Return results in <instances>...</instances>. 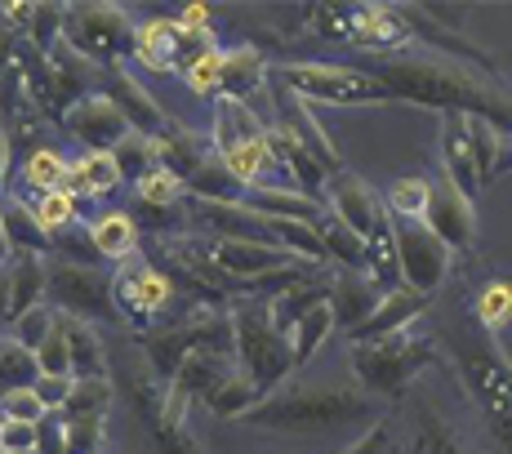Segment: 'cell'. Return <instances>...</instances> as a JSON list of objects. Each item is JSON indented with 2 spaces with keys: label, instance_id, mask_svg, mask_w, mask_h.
I'll list each match as a JSON object with an SVG mask.
<instances>
[{
  "label": "cell",
  "instance_id": "1",
  "mask_svg": "<svg viewBox=\"0 0 512 454\" xmlns=\"http://www.w3.org/2000/svg\"><path fill=\"white\" fill-rule=\"evenodd\" d=\"M370 72L388 90L392 103L432 107V112H464L477 121L495 125L512 138V90L499 85V76L477 72L468 63L441 54H392L370 58Z\"/></svg>",
  "mask_w": 512,
  "mask_h": 454
},
{
  "label": "cell",
  "instance_id": "2",
  "mask_svg": "<svg viewBox=\"0 0 512 454\" xmlns=\"http://www.w3.org/2000/svg\"><path fill=\"white\" fill-rule=\"evenodd\" d=\"M374 419H379V401L370 392L312 383V388H281L272 397H263L241 423L263 432H339Z\"/></svg>",
  "mask_w": 512,
  "mask_h": 454
},
{
  "label": "cell",
  "instance_id": "3",
  "mask_svg": "<svg viewBox=\"0 0 512 454\" xmlns=\"http://www.w3.org/2000/svg\"><path fill=\"white\" fill-rule=\"evenodd\" d=\"M232 361L250 379V388L259 392V401L281 392L299 374L290 334L277 330V321L268 317V308L259 299L232 303Z\"/></svg>",
  "mask_w": 512,
  "mask_h": 454
},
{
  "label": "cell",
  "instance_id": "4",
  "mask_svg": "<svg viewBox=\"0 0 512 454\" xmlns=\"http://www.w3.org/2000/svg\"><path fill=\"white\" fill-rule=\"evenodd\" d=\"M441 361V343L432 334L401 330L388 339L374 343H352V374H357V388L370 392L374 401H397L415 388V379L423 370Z\"/></svg>",
  "mask_w": 512,
  "mask_h": 454
},
{
  "label": "cell",
  "instance_id": "5",
  "mask_svg": "<svg viewBox=\"0 0 512 454\" xmlns=\"http://www.w3.org/2000/svg\"><path fill=\"white\" fill-rule=\"evenodd\" d=\"M512 165V138L464 112L441 116V174L464 196H477Z\"/></svg>",
  "mask_w": 512,
  "mask_h": 454
},
{
  "label": "cell",
  "instance_id": "6",
  "mask_svg": "<svg viewBox=\"0 0 512 454\" xmlns=\"http://www.w3.org/2000/svg\"><path fill=\"white\" fill-rule=\"evenodd\" d=\"M303 27L321 41L366 49L370 58L410 54V45H415V32L397 5H308Z\"/></svg>",
  "mask_w": 512,
  "mask_h": 454
},
{
  "label": "cell",
  "instance_id": "7",
  "mask_svg": "<svg viewBox=\"0 0 512 454\" xmlns=\"http://www.w3.org/2000/svg\"><path fill=\"white\" fill-rule=\"evenodd\" d=\"M121 388L161 454H205L201 441L192 437V423H187L192 401L179 397L143 357H130V365L121 370Z\"/></svg>",
  "mask_w": 512,
  "mask_h": 454
},
{
  "label": "cell",
  "instance_id": "8",
  "mask_svg": "<svg viewBox=\"0 0 512 454\" xmlns=\"http://www.w3.org/2000/svg\"><path fill=\"white\" fill-rule=\"evenodd\" d=\"M272 81L303 103H330V107H370V103H392L388 90L370 67H348V63H281L272 67Z\"/></svg>",
  "mask_w": 512,
  "mask_h": 454
},
{
  "label": "cell",
  "instance_id": "9",
  "mask_svg": "<svg viewBox=\"0 0 512 454\" xmlns=\"http://www.w3.org/2000/svg\"><path fill=\"white\" fill-rule=\"evenodd\" d=\"M45 303L58 317H72L85 325H125L116 308V285L112 272L90 268V263H63L49 259V281H45Z\"/></svg>",
  "mask_w": 512,
  "mask_h": 454
},
{
  "label": "cell",
  "instance_id": "10",
  "mask_svg": "<svg viewBox=\"0 0 512 454\" xmlns=\"http://www.w3.org/2000/svg\"><path fill=\"white\" fill-rule=\"evenodd\" d=\"M139 23L121 5H72L63 18V41L81 58H90L98 72L121 67L134 54Z\"/></svg>",
  "mask_w": 512,
  "mask_h": 454
},
{
  "label": "cell",
  "instance_id": "11",
  "mask_svg": "<svg viewBox=\"0 0 512 454\" xmlns=\"http://www.w3.org/2000/svg\"><path fill=\"white\" fill-rule=\"evenodd\" d=\"M112 285H116V308H121V321L134 325V334L152 330L165 312L174 308L179 290L170 285V276L156 268L152 259H130L112 272Z\"/></svg>",
  "mask_w": 512,
  "mask_h": 454
},
{
  "label": "cell",
  "instance_id": "12",
  "mask_svg": "<svg viewBox=\"0 0 512 454\" xmlns=\"http://www.w3.org/2000/svg\"><path fill=\"white\" fill-rule=\"evenodd\" d=\"M428 210H423V227L446 245L450 254H472L477 250V210L472 196H464L446 174L428 179Z\"/></svg>",
  "mask_w": 512,
  "mask_h": 454
},
{
  "label": "cell",
  "instance_id": "13",
  "mask_svg": "<svg viewBox=\"0 0 512 454\" xmlns=\"http://www.w3.org/2000/svg\"><path fill=\"white\" fill-rule=\"evenodd\" d=\"M397 250H401V281L419 294H437L441 281L450 276L455 254H450L423 223H397Z\"/></svg>",
  "mask_w": 512,
  "mask_h": 454
},
{
  "label": "cell",
  "instance_id": "14",
  "mask_svg": "<svg viewBox=\"0 0 512 454\" xmlns=\"http://www.w3.org/2000/svg\"><path fill=\"white\" fill-rule=\"evenodd\" d=\"M63 130L72 134L76 143H85V152H116V143L130 134V121H125L121 107L103 90H94V94H85L81 103L67 107Z\"/></svg>",
  "mask_w": 512,
  "mask_h": 454
},
{
  "label": "cell",
  "instance_id": "15",
  "mask_svg": "<svg viewBox=\"0 0 512 454\" xmlns=\"http://www.w3.org/2000/svg\"><path fill=\"white\" fill-rule=\"evenodd\" d=\"M326 210H330L339 223H348L352 232L361 236V241H366L374 227L388 219V205H383V196L374 192L370 183H361L357 174H348V170L330 174V187H326Z\"/></svg>",
  "mask_w": 512,
  "mask_h": 454
},
{
  "label": "cell",
  "instance_id": "16",
  "mask_svg": "<svg viewBox=\"0 0 512 454\" xmlns=\"http://www.w3.org/2000/svg\"><path fill=\"white\" fill-rule=\"evenodd\" d=\"M428 308H432V294H419V290H410V285L388 290L379 299V308H374L357 330H348V343H374V339H388V334L415 330V325L428 317Z\"/></svg>",
  "mask_w": 512,
  "mask_h": 454
},
{
  "label": "cell",
  "instance_id": "17",
  "mask_svg": "<svg viewBox=\"0 0 512 454\" xmlns=\"http://www.w3.org/2000/svg\"><path fill=\"white\" fill-rule=\"evenodd\" d=\"M268 85H272V67L259 45L223 49V76H219V94L214 98H232V103L254 107V98L268 94Z\"/></svg>",
  "mask_w": 512,
  "mask_h": 454
},
{
  "label": "cell",
  "instance_id": "18",
  "mask_svg": "<svg viewBox=\"0 0 512 454\" xmlns=\"http://www.w3.org/2000/svg\"><path fill=\"white\" fill-rule=\"evenodd\" d=\"M107 81H112V90H103L107 98H112L116 107H121V116L125 121H130V130L134 134H143V138H156L165 130V125H170V116L161 112V103H156L152 94L143 90L139 81H134L130 72H125V67H107Z\"/></svg>",
  "mask_w": 512,
  "mask_h": 454
},
{
  "label": "cell",
  "instance_id": "19",
  "mask_svg": "<svg viewBox=\"0 0 512 454\" xmlns=\"http://www.w3.org/2000/svg\"><path fill=\"white\" fill-rule=\"evenodd\" d=\"M268 143H272V156H277V170L290 179V187H299V192L326 201V187H330V170H326V165H321L294 134L272 130V125H268Z\"/></svg>",
  "mask_w": 512,
  "mask_h": 454
},
{
  "label": "cell",
  "instance_id": "20",
  "mask_svg": "<svg viewBox=\"0 0 512 454\" xmlns=\"http://www.w3.org/2000/svg\"><path fill=\"white\" fill-rule=\"evenodd\" d=\"M379 299H383V290L370 281L366 272H339V268H334L330 308H334V325H339L343 334L357 330V325L366 321L374 308H379Z\"/></svg>",
  "mask_w": 512,
  "mask_h": 454
},
{
  "label": "cell",
  "instance_id": "21",
  "mask_svg": "<svg viewBox=\"0 0 512 454\" xmlns=\"http://www.w3.org/2000/svg\"><path fill=\"white\" fill-rule=\"evenodd\" d=\"M0 219H5V236H9V250L14 254H41V259H54V232L36 219L32 201L27 196L9 192L0 201Z\"/></svg>",
  "mask_w": 512,
  "mask_h": 454
},
{
  "label": "cell",
  "instance_id": "22",
  "mask_svg": "<svg viewBox=\"0 0 512 454\" xmlns=\"http://www.w3.org/2000/svg\"><path fill=\"white\" fill-rule=\"evenodd\" d=\"M245 205H250V210H259L263 219H299V223H321L330 214L326 201H317V196L299 192V187H290V183L254 187V192L245 196Z\"/></svg>",
  "mask_w": 512,
  "mask_h": 454
},
{
  "label": "cell",
  "instance_id": "23",
  "mask_svg": "<svg viewBox=\"0 0 512 454\" xmlns=\"http://www.w3.org/2000/svg\"><path fill=\"white\" fill-rule=\"evenodd\" d=\"M90 236H94V250L103 263H130L139 259V245H143V227L130 210H103L98 219L90 223Z\"/></svg>",
  "mask_w": 512,
  "mask_h": 454
},
{
  "label": "cell",
  "instance_id": "24",
  "mask_svg": "<svg viewBox=\"0 0 512 454\" xmlns=\"http://www.w3.org/2000/svg\"><path fill=\"white\" fill-rule=\"evenodd\" d=\"M125 183L121 165H116L112 152H81L72 161V174H67V192L76 196V201H103V196H112L116 187Z\"/></svg>",
  "mask_w": 512,
  "mask_h": 454
},
{
  "label": "cell",
  "instance_id": "25",
  "mask_svg": "<svg viewBox=\"0 0 512 454\" xmlns=\"http://www.w3.org/2000/svg\"><path fill=\"white\" fill-rule=\"evenodd\" d=\"M268 125L254 112L250 103H232V98H214V125H210V143L214 152H232V147L250 143V138H263Z\"/></svg>",
  "mask_w": 512,
  "mask_h": 454
},
{
  "label": "cell",
  "instance_id": "26",
  "mask_svg": "<svg viewBox=\"0 0 512 454\" xmlns=\"http://www.w3.org/2000/svg\"><path fill=\"white\" fill-rule=\"evenodd\" d=\"M45 281H49V259H41V254H14V259H9V294H14V303H9V325L18 317H27L32 308H41Z\"/></svg>",
  "mask_w": 512,
  "mask_h": 454
},
{
  "label": "cell",
  "instance_id": "27",
  "mask_svg": "<svg viewBox=\"0 0 512 454\" xmlns=\"http://www.w3.org/2000/svg\"><path fill=\"white\" fill-rule=\"evenodd\" d=\"M179 18H147L139 23V36H134V58L147 67V72H165L174 76V54H179Z\"/></svg>",
  "mask_w": 512,
  "mask_h": 454
},
{
  "label": "cell",
  "instance_id": "28",
  "mask_svg": "<svg viewBox=\"0 0 512 454\" xmlns=\"http://www.w3.org/2000/svg\"><path fill=\"white\" fill-rule=\"evenodd\" d=\"M366 276L383 294L406 285L401 281V250H397V223H392V214L366 236Z\"/></svg>",
  "mask_w": 512,
  "mask_h": 454
},
{
  "label": "cell",
  "instance_id": "29",
  "mask_svg": "<svg viewBox=\"0 0 512 454\" xmlns=\"http://www.w3.org/2000/svg\"><path fill=\"white\" fill-rule=\"evenodd\" d=\"M67 348H72V379H112L107 348L94 325L67 317Z\"/></svg>",
  "mask_w": 512,
  "mask_h": 454
},
{
  "label": "cell",
  "instance_id": "30",
  "mask_svg": "<svg viewBox=\"0 0 512 454\" xmlns=\"http://www.w3.org/2000/svg\"><path fill=\"white\" fill-rule=\"evenodd\" d=\"M223 165H228V174L245 192H254V187H263V179L277 170V156H272V143H268V134H263V138H250V143L232 147V152H223Z\"/></svg>",
  "mask_w": 512,
  "mask_h": 454
},
{
  "label": "cell",
  "instance_id": "31",
  "mask_svg": "<svg viewBox=\"0 0 512 454\" xmlns=\"http://www.w3.org/2000/svg\"><path fill=\"white\" fill-rule=\"evenodd\" d=\"M67 174H72V161H67L58 147H41L32 152L27 161H18V179L32 196H45V192H63L67 187Z\"/></svg>",
  "mask_w": 512,
  "mask_h": 454
},
{
  "label": "cell",
  "instance_id": "32",
  "mask_svg": "<svg viewBox=\"0 0 512 454\" xmlns=\"http://www.w3.org/2000/svg\"><path fill=\"white\" fill-rule=\"evenodd\" d=\"M415 419H419V446H423V454H477L464 432H459L446 414L432 410L428 401H415Z\"/></svg>",
  "mask_w": 512,
  "mask_h": 454
},
{
  "label": "cell",
  "instance_id": "33",
  "mask_svg": "<svg viewBox=\"0 0 512 454\" xmlns=\"http://www.w3.org/2000/svg\"><path fill=\"white\" fill-rule=\"evenodd\" d=\"M317 232H321L326 259L334 263V268L339 272H366V241H361L348 223H339L334 214H326V219L317 223Z\"/></svg>",
  "mask_w": 512,
  "mask_h": 454
},
{
  "label": "cell",
  "instance_id": "34",
  "mask_svg": "<svg viewBox=\"0 0 512 454\" xmlns=\"http://www.w3.org/2000/svg\"><path fill=\"white\" fill-rule=\"evenodd\" d=\"M116 401V383L112 379H76L67 406L58 410V419H107Z\"/></svg>",
  "mask_w": 512,
  "mask_h": 454
},
{
  "label": "cell",
  "instance_id": "35",
  "mask_svg": "<svg viewBox=\"0 0 512 454\" xmlns=\"http://www.w3.org/2000/svg\"><path fill=\"white\" fill-rule=\"evenodd\" d=\"M334 330H339V325H334V308H330V299H326V303H317V308H312L299 325H294V334H290V343H294V365L303 370V365H308L321 348H326V339H330Z\"/></svg>",
  "mask_w": 512,
  "mask_h": 454
},
{
  "label": "cell",
  "instance_id": "36",
  "mask_svg": "<svg viewBox=\"0 0 512 454\" xmlns=\"http://www.w3.org/2000/svg\"><path fill=\"white\" fill-rule=\"evenodd\" d=\"M472 321H477V330H486V334L504 330L512 321V285L508 281L481 285L477 299H472Z\"/></svg>",
  "mask_w": 512,
  "mask_h": 454
},
{
  "label": "cell",
  "instance_id": "37",
  "mask_svg": "<svg viewBox=\"0 0 512 454\" xmlns=\"http://www.w3.org/2000/svg\"><path fill=\"white\" fill-rule=\"evenodd\" d=\"M428 179H419V174H410V179H397L388 187V196H383V205H388V214L397 223H423V210H428Z\"/></svg>",
  "mask_w": 512,
  "mask_h": 454
},
{
  "label": "cell",
  "instance_id": "38",
  "mask_svg": "<svg viewBox=\"0 0 512 454\" xmlns=\"http://www.w3.org/2000/svg\"><path fill=\"white\" fill-rule=\"evenodd\" d=\"M32 201V210H36V219H41L49 232H67V227H81V201H76L72 192H45V196H27Z\"/></svg>",
  "mask_w": 512,
  "mask_h": 454
},
{
  "label": "cell",
  "instance_id": "39",
  "mask_svg": "<svg viewBox=\"0 0 512 454\" xmlns=\"http://www.w3.org/2000/svg\"><path fill=\"white\" fill-rule=\"evenodd\" d=\"M116 165H121V174H125V183H139V179H147V174L156 170V147H152V138H143V134H125L121 143H116Z\"/></svg>",
  "mask_w": 512,
  "mask_h": 454
},
{
  "label": "cell",
  "instance_id": "40",
  "mask_svg": "<svg viewBox=\"0 0 512 454\" xmlns=\"http://www.w3.org/2000/svg\"><path fill=\"white\" fill-rule=\"evenodd\" d=\"M36 365H41V374H58V379H72V348H67V317L54 321V330H49V339L41 348L32 352Z\"/></svg>",
  "mask_w": 512,
  "mask_h": 454
},
{
  "label": "cell",
  "instance_id": "41",
  "mask_svg": "<svg viewBox=\"0 0 512 454\" xmlns=\"http://www.w3.org/2000/svg\"><path fill=\"white\" fill-rule=\"evenodd\" d=\"M41 379V365L27 348H18L14 339L5 343V357H0V392L9 388H32V383Z\"/></svg>",
  "mask_w": 512,
  "mask_h": 454
},
{
  "label": "cell",
  "instance_id": "42",
  "mask_svg": "<svg viewBox=\"0 0 512 454\" xmlns=\"http://www.w3.org/2000/svg\"><path fill=\"white\" fill-rule=\"evenodd\" d=\"M0 419H9V423H45L49 406L36 397V388H9V392H0Z\"/></svg>",
  "mask_w": 512,
  "mask_h": 454
},
{
  "label": "cell",
  "instance_id": "43",
  "mask_svg": "<svg viewBox=\"0 0 512 454\" xmlns=\"http://www.w3.org/2000/svg\"><path fill=\"white\" fill-rule=\"evenodd\" d=\"M54 321H58V312L49 308V303H41V308H32V312H27V317H18L14 325H9V330H14V334H9V339H14L18 348L36 352V348H41V343L49 339V330H54Z\"/></svg>",
  "mask_w": 512,
  "mask_h": 454
},
{
  "label": "cell",
  "instance_id": "44",
  "mask_svg": "<svg viewBox=\"0 0 512 454\" xmlns=\"http://www.w3.org/2000/svg\"><path fill=\"white\" fill-rule=\"evenodd\" d=\"M219 76H223V49H214V54H205L201 63L187 67L183 85L192 94H201V98H214V94H219Z\"/></svg>",
  "mask_w": 512,
  "mask_h": 454
},
{
  "label": "cell",
  "instance_id": "45",
  "mask_svg": "<svg viewBox=\"0 0 512 454\" xmlns=\"http://www.w3.org/2000/svg\"><path fill=\"white\" fill-rule=\"evenodd\" d=\"M36 446H41V423L5 419V454H36Z\"/></svg>",
  "mask_w": 512,
  "mask_h": 454
},
{
  "label": "cell",
  "instance_id": "46",
  "mask_svg": "<svg viewBox=\"0 0 512 454\" xmlns=\"http://www.w3.org/2000/svg\"><path fill=\"white\" fill-rule=\"evenodd\" d=\"M72 383H76V379H58V374H41V379L32 383V388H36V397H41L45 406H49V414H58V410L67 406V397H72Z\"/></svg>",
  "mask_w": 512,
  "mask_h": 454
},
{
  "label": "cell",
  "instance_id": "47",
  "mask_svg": "<svg viewBox=\"0 0 512 454\" xmlns=\"http://www.w3.org/2000/svg\"><path fill=\"white\" fill-rule=\"evenodd\" d=\"M388 423H374V428L370 432H361V437L357 441H352V446L348 450H339V454H383V450H388Z\"/></svg>",
  "mask_w": 512,
  "mask_h": 454
},
{
  "label": "cell",
  "instance_id": "48",
  "mask_svg": "<svg viewBox=\"0 0 512 454\" xmlns=\"http://www.w3.org/2000/svg\"><path fill=\"white\" fill-rule=\"evenodd\" d=\"M36 454H67V441H63V423H58V414H49L41 423V446Z\"/></svg>",
  "mask_w": 512,
  "mask_h": 454
},
{
  "label": "cell",
  "instance_id": "49",
  "mask_svg": "<svg viewBox=\"0 0 512 454\" xmlns=\"http://www.w3.org/2000/svg\"><path fill=\"white\" fill-rule=\"evenodd\" d=\"M179 27H187V32H214V27H210V9H205V5H183L179 9Z\"/></svg>",
  "mask_w": 512,
  "mask_h": 454
},
{
  "label": "cell",
  "instance_id": "50",
  "mask_svg": "<svg viewBox=\"0 0 512 454\" xmlns=\"http://www.w3.org/2000/svg\"><path fill=\"white\" fill-rule=\"evenodd\" d=\"M9 303H14V294H9V268H0V325H9Z\"/></svg>",
  "mask_w": 512,
  "mask_h": 454
},
{
  "label": "cell",
  "instance_id": "51",
  "mask_svg": "<svg viewBox=\"0 0 512 454\" xmlns=\"http://www.w3.org/2000/svg\"><path fill=\"white\" fill-rule=\"evenodd\" d=\"M9 259H14V250H9V236H5V219H0V268H9Z\"/></svg>",
  "mask_w": 512,
  "mask_h": 454
},
{
  "label": "cell",
  "instance_id": "52",
  "mask_svg": "<svg viewBox=\"0 0 512 454\" xmlns=\"http://www.w3.org/2000/svg\"><path fill=\"white\" fill-rule=\"evenodd\" d=\"M0 454H5V419H0Z\"/></svg>",
  "mask_w": 512,
  "mask_h": 454
},
{
  "label": "cell",
  "instance_id": "53",
  "mask_svg": "<svg viewBox=\"0 0 512 454\" xmlns=\"http://www.w3.org/2000/svg\"><path fill=\"white\" fill-rule=\"evenodd\" d=\"M5 343H9V339H0V357H5Z\"/></svg>",
  "mask_w": 512,
  "mask_h": 454
}]
</instances>
